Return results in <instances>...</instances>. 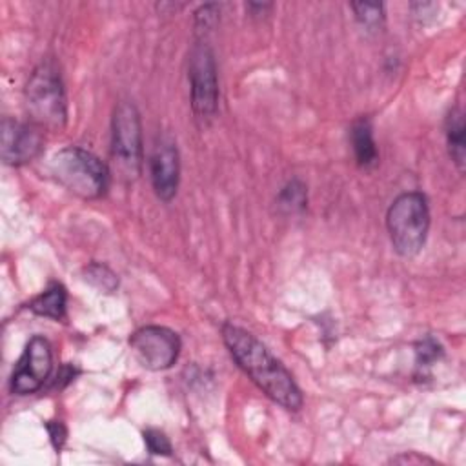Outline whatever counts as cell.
Listing matches in <instances>:
<instances>
[{
    "label": "cell",
    "instance_id": "cell-16",
    "mask_svg": "<svg viewBox=\"0 0 466 466\" xmlns=\"http://www.w3.org/2000/svg\"><path fill=\"white\" fill-rule=\"evenodd\" d=\"M84 277L91 286L104 293H113L118 288V277L106 264L100 262H91L84 269Z\"/></svg>",
    "mask_w": 466,
    "mask_h": 466
},
{
    "label": "cell",
    "instance_id": "cell-8",
    "mask_svg": "<svg viewBox=\"0 0 466 466\" xmlns=\"http://www.w3.org/2000/svg\"><path fill=\"white\" fill-rule=\"evenodd\" d=\"M53 370V351L46 337L35 335L25 344L9 380V390L15 395H29L38 391L49 379Z\"/></svg>",
    "mask_w": 466,
    "mask_h": 466
},
{
    "label": "cell",
    "instance_id": "cell-4",
    "mask_svg": "<svg viewBox=\"0 0 466 466\" xmlns=\"http://www.w3.org/2000/svg\"><path fill=\"white\" fill-rule=\"evenodd\" d=\"M386 228L393 249L404 257H415L426 244L430 229V208L420 191L400 193L388 208Z\"/></svg>",
    "mask_w": 466,
    "mask_h": 466
},
{
    "label": "cell",
    "instance_id": "cell-10",
    "mask_svg": "<svg viewBox=\"0 0 466 466\" xmlns=\"http://www.w3.org/2000/svg\"><path fill=\"white\" fill-rule=\"evenodd\" d=\"M149 175L157 197L169 202L177 195L180 180V157L171 137L164 135L157 140L149 157Z\"/></svg>",
    "mask_w": 466,
    "mask_h": 466
},
{
    "label": "cell",
    "instance_id": "cell-18",
    "mask_svg": "<svg viewBox=\"0 0 466 466\" xmlns=\"http://www.w3.org/2000/svg\"><path fill=\"white\" fill-rule=\"evenodd\" d=\"M217 20H218V5L217 4H206L195 13V29L198 35H202L200 38H204V35L213 29Z\"/></svg>",
    "mask_w": 466,
    "mask_h": 466
},
{
    "label": "cell",
    "instance_id": "cell-11",
    "mask_svg": "<svg viewBox=\"0 0 466 466\" xmlns=\"http://www.w3.org/2000/svg\"><path fill=\"white\" fill-rule=\"evenodd\" d=\"M350 140L355 160L360 167H373L379 162V151L373 140V126L368 116L357 118L350 127Z\"/></svg>",
    "mask_w": 466,
    "mask_h": 466
},
{
    "label": "cell",
    "instance_id": "cell-15",
    "mask_svg": "<svg viewBox=\"0 0 466 466\" xmlns=\"http://www.w3.org/2000/svg\"><path fill=\"white\" fill-rule=\"evenodd\" d=\"M350 7L353 9L357 22L368 31H377L384 24V5L379 2H351Z\"/></svg>",
    "mask_w": 466,
    "mask_h": 466
},
{
    "label": "cell",
    "instance_id": "cell-20",
    "mask_svg": "<svg viewBox=\"0 0 466 466\" xmlns=\"http://www.w3.org/2000/svg\"><path fill=\"white\" fill-rule=\"evenodd\" d=\"M46 428H47V433H49V439H51L55 450H60L66 442V437H67L66 426L60 420H49L46 424Z\"/></svg>",
    "mask_w": 466,
    "mask_h": 466
},
{
    "label": "cell",
    "instance_id": "cell-12",
    "mask_svg": "<svg viewBox=\"0 0 466 466\" xmlns=\"http://www.w3.org/2000/svg\"><path fill=\"white\" fill-rule=\"evenodd\" d=\"M66 302H67L66 288L55 282L29 302V309L40 317L62 320L66 317Z\"/></svg>",
    "mask_w": 466,
    "mask_h": 466
},
{
    "label": "cell",
    "instance_id": "cell-5",
    "mask_svg": "<svg viewBox=\"0 0 466 466\" xmlns=\"http://www.w3.org/2000/svg\"><path fill=\"white\" fill-rule=\"evenodd\" d=\"M142 124L131 100H120L111 118V157L126 180H135L142 171Z\"/></svg>",
    "mask_w": 466,
    "mask_h": 466
},
{
    "label": "cell",
    "instance_id": "cell-9",
    "mask_svg": "<svg viewBox=\"0 0 466 466\" xmlns=\"http://www.w3.org/2000/svg\"><path fill=\"white\" fill-rule=\"evenodd\" d=\"M0 129H2L0 155L4 164L16 167L35 160L40 155L44 147V137L36 126L24 124L5 116L2 120Z\"/></svg>",
    "mask_w": 466,
    "mask_h": 466
},
{
    "label": "cell",
    "instance_id": "cell-13",
    "mask_svg": "<svg viewBox=\"0 0 466 466\" xmlns=\"http://www.w3.org/2000/svg\"><path fill=\"white\" fill-rule=\"evenodd\" d=\"M446 144L448 153L457 166V169L464 171L466 158V142H464V115L459 107H453L446 116Z\"/></svg>",
    "mask_w": 466,
    "mask_h": 466
},
{
    "label": "cell",
    "instance_id": "cell-6",
    "mask_svg": "<svg viewBox=\"0 0 466 466\" xmlns=\"http://www.w3.org/2000/svg\"><path fill=\"white\" fill-rule=\"evenodd\" d=\"M187 78L195 120L198 126L206 127L218 109V78L215 55L204 38H200L189 53Z\"/></svg>",
    "mask_w": 466,
    "mask_h": 466
},
{
    "label": "cell",
    "instance_id": "cell-3",
    "mask_svg": "<svg viewBox=\"0 0 466 466\" xmlns=\"http://www.w3.org/2000/svg\"><path fill=\"white\" fill-rule=\"evenodd\" d=\"M24 96L33 126L49 131H60L66 126V89L53 60H44L33 69Z\"/></svg>",
    "mask_w": 466,
    "mask_h": 466
},
{
    "label": "cell",
    "instance_id": "cell-19",
    "mask_svg": "<svg viewBox=\"0 0 466 466\" xmlns=\"http://www.w3.org/2000/svg\"><path fill=\"white\" fill-rule=\"evenodd\" d=\"M144 441H146L149 453H153V455H171V451H173L169 439L158 430H146Z\"/></svg>",
    "mask_w": 466,
    "mask_h": 466
},
{
    "label": "cell",
    "instance_id": "cell-1",
    "mask_svg": "<svg viewBox=\"0 0 466 466\" xmlns=\"http://www.w3.org/2000/svg\"><path fill=\"white\" fill-rule=\"evenodd\" d=\"M222 339L238 368L273 402L291 411H297L302 406V391L291 373L253 333L237 324L226 322L222 326Z\"/></svg>",
    "mask_w": 466,
    "mask_h": 466
},
{
    "label": "cell",
    "instance_id": "cell-7",
    "mask_svg": "<svg viewBox=\"0 0 466 466\" xmlns=\"http://www.w3.org/2000/svg\"><path fill=\"white\" fill-rule=\"evenodd\" d=\"M129 348L135 359L151 371L171 368L180 353L178 335L166 326H144L129 337Z\"/></svg>",
    "mask_w": 466,
    "mask_h": 466
},
{
    "label": "cell",
    "instance_id": "cell-14",
    "mask_svg": "<svg viewBox=\"0 0 466 466\" xmlns=\"http://www.w3.org/2000/svg\"><path fill=\"white\" fill-rule=\"evenodd\" d=\"M277 204L284 213H300L308 204V187L302 180L291 178L279 193Z\"/></svg>",
    "mask_w": 466,
    "mask_h": 466
},
{
    "label": "cell",
    "instance_id": "cell-17",
    "mask_svg": "<svg viewBox=\"0 0 466 466\" xmlns=\"http://www.w3.org/2000/svg\"><path fill=\"white\" fill-rule=\"evenodd\" d=\"M441 355H442V346L435 339H431V337L420 339L415 344V362H417V368H430L435 360H439Z\"/></svg>",
    "mask_w": 466,
    "mask_h": 466
},
{
    "label": "cell",
    "instance_id": "cell-2",
    "mask_svg": "<svg viewBox=\"0 0 466 466\" xmlns=\"http://www.w3.org/2000/svg\"><path fill=\"white\" fill-rule=\"evenodd\" d=\"M49 171L62 187L84 200L106 195L111 178L107 166L95 153L78 146L58 149L49 160Z\"/></svg>",
    "mask_w": 466,
    "mask_h": 466
}]
</instances>
